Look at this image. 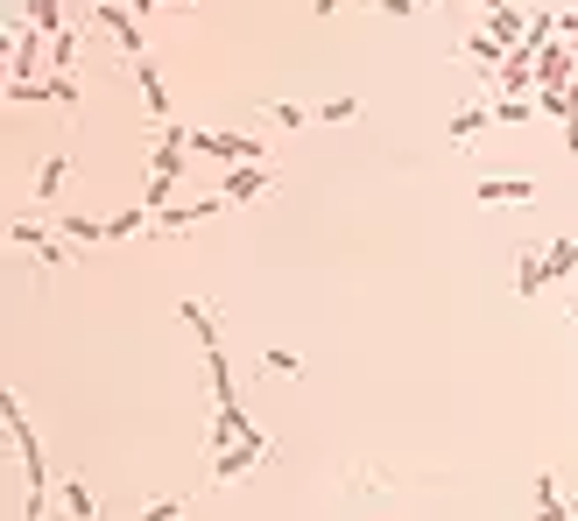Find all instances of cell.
Returning <instances> with one entry per match:
<instances>
[{
  "mask_svg": "<svg viewBox=\"0 0 578 521\" xmlns=\"http://www.w3.org/2000/svg\"><path fill=\"white\" fill-rule=\"evenodd\" d=\"M261 367H269V374H283V381H296V374H304L290 346H269V352H261Z\"/></svg>",
  "mask_w": 578,
  "mask_h": 521,
  "instance_id": "24",
  "label": "cell"
},
{
  "mask_svg": "<svg viewBox=\"0 0 578 521\" xmlns=\"http://www.w3.org/2000/svg\"><path fill=\"white\" fill-rule=\"evenodd\" d=\"M184 514V494H170V500H148L142 514H127V521H176Z\"/></svg>",
  "mask_w": 578,
  "mask_h": 521,
  "instance_id": "26",
  "label": "cell"
},
{
  "mask_svg": "<svg viewBox=\"0 0 578 521\" xmlns=\"http://www.w3.org/2000/svg\"><path fill=\"white\" fill-rule=\"evenodd\" d=\"M135 92H142V107H148V121H170V85H162V64L156 57H135Z\"/></svg>",
  "mask_w": 578,
  "mask_h": 521,
  "instance_id": "6",
  "label": "cell"
},
{
  "mask_svg": "<svg viewBox=\"0 0 578 521\" xmlns=\"http://www.w3.org/2000/svg\"><path fill=\"white\" fill-rule=\"evenodd\" d=\"M339 8H346V0H318V14H339Z\"/></svg>",
  "mask_w": 578,
  "mask_h": 521,
  "instance_id": "30",
  "label": "cell"
},
{
  "mask_svg": "<svg viewBox=\"0 0 578 521\" xmlns=\"http://www.w3.org/2000/svg\"><path fill=\"white\" fill-rule=\"evenodd\" d=\"M57 233H64L71 247H113L107 226H99V219H85V212H57Z\"/></svg>",
  "mask_w": 578,
  "mask_h": 521,
  "instance_id": "16",
  "label": "cell"
},
{
  "mask_svg": "<svg viewBox=\"0 0 578 521\" xmlns=\"http://www.w3.org/2000/svg\"><path fill=\"white\" fill-rule=\"evenodd\" d=\"M42 92H50V107L64 113V121H78V78H71V71H50V78H42Z\"/></svg>",
  "mask_w": 578,
  "mask_h": 521,
  "instance_id": "17",
  "label": "cell"
},
{
  "mask_svg": "<svg viewBox=\"0 0 578 521\" xmlns=\"http://www.w3.org/2000/svg\"><path fill=\"white\" fill-rule=\"evenodd\" d=\"M170 198H176V176H148V212H170Z\"/></svg>",
  "mask_w": 578,
  "mask_h": 521,
  "instance_id": "25",
  "label": "cell"
},
{
  "mask_svg": "<svg viewBox=\"0 0 578 521\" xmlns=\"http://www.w3.org/2000/svg\"><path fill=\"white\" fill-rule=\"evenodd\" d=\"M64 184H71V141H57L50 156H42V170H36V204H57Z\"/></svg>",
  "mask_w": 578,
  "mask_h": 521,
  "instance_id": "11",
  "label": "cell"
},
{
  "mask_svg": "<svg viewBox=\"0 0 578 521\" xmlns=\"http://www.w3.org/2000/svg\"><path fill=\"white\" fill-rule=\"evenodd\" d=\"M423 8H438V0H423Z\"/></svg>",
  "mask_w": 578,
  "mask_h": 521,
  "instance_id": "32",
  "label": "cell"
},
{
  "mask_svg": "<svg viewBox=\"0 0 578 521\" xmlns=\"http://www.w3.org/2000/svg\"><path fill=\"white\" fill-rule=\"evenodd\" d=\"M219 212H233V204L212 190V198H190V204H170V212H156V226H162V233H190V226H205V219H219Z\"/></svg>",
  "mask_w": 578,
  "mask_h": 521,
  "instance_id": "7",
  "label": "cell"
},
{
  "mask_svg": "<svg viewBox=\"0 0 578 521\" xmlns=\"http://www.w3.org/2000/svg\"><path fill=\"white\" fill-rule=\"evenodd\" d=\"M261 458H275V437H269V430H247L233 451H219V458H212V486H233L247 466H261Z\"/></svg>",
  "mask_w": 578,
  "mask_h": 521,
  "instance_id": "2",
  "label": "cell"
},
{
  "mask_svg": "<svg viewBox=\"0 0 578 521\" xmlns=\"http://www.w3.org/2000/svg\"><path fill=\"white\" fill-rule=\"evenodd\" d=\"M28 14H36L42 36H57V28H64V8H57V0H28Z\"/></svg>",
  "mask_w": 578,
  "mask_h": 521,
  "instance_id": "27",
  "label": "cell"
},
{
  "mask_svg": "<svg viewBox=\"0 0 578 521\" xmlns=\"http://www.w3.org/2000/svg\"><path fill=\"white\" fill-rule=\"evenodd\" d=\"M57 486H64V508L78 514V521H99V494L85 480H57Z\"/></svg>",
  "mask_w": 578,
  "mask_h": 521,
  "instance_id": "18",
  "label": "cell"
},
{
  "mask_svg": "<svg viewBox=\"0 0 578 521\" xmlns=\"http://www.w3.org/2000/svg\"><path fill=\"white\" fill-rule=\"evenodd\" d=\"M275 190V170L269 162H247V170H226V184H219V198L241 212V204H255V198H269Z\"/></svg>",
  "mask_w": 578,
  "mask_h": 521,
  "instance_id": "3",
  "label": "cell"
},
{
  "mask_svg": "<svg viewBox=\"0 0 578 521\" xmlns=\"http://www.w3.org/2000/svg\"><path fill=\"white\" fill-rule=\"evenodd\" d=\"M543 282H551V261H543V247H522V255H515V296H522V303H537Z\"/></svg>",
  "mask_w": 578,
  "mask_h": 521,
  "instance_id": "13",
  "label": "cell"
},
{
  "mask_svg": "<svg viewBox=\"0 0 578 521\" xmlns=\"http://www.w3.org/2000/svg\"><path fill=\"white\" fill-rule=\"evenodd\" d=\"M367 8H381V14H395V22H409V14H417L423 0H367Z\"/></svg>",
  "mask_w": 578,
  "mask_h": 521,
  "instance_id": "28",
  "label": "cell"
},
{
  "mask_svg": "<svg viewBox=\"0 0 578 521\" xmlns=\"http://www.w3.org/2000/svg\"><path fill=\"white\" fill-rule=\"evenodd\" d=\"M543 261H551V282L571 275V268H578V240H571V233H565V240H551V247H543Z\"/></svg>",
  "mask_w": 578,
  "mask_h": 521,
  "instance_id": "21",
  "label": "cell"
},
{
  "mask_svg": "<svg viewBox=\"0 0 578 521\" xmlns=\"http://www.w3.org/2000/svg\"><path fill=\"white\" fill-rule=\"evenodd\" d=\"M571 324H578V310H571Z\"/></svg>",
  "mask_w": 578,
  "mask_h": 521,
  "instance_id": "33",
  "label": "cell"
},
{
  "mask_svg": "<svg viewBox=\"0 0 578 521\" xmlns=\"http://www.w3.org/2000/svg\"><path fill=\"white\" fill-rule=\"evenodd\" d=\"M170 8H190V0H170Z\"/></svg>",
  "mask_w": 578,
  "mask_h": 521,
  "instance_id": "31",
  "label": "cell"
},
{
  "mask_svg": "<svg viewBox=\"0 0 578 521\" xmlns=\"http://www.w3.org/2000/svg\"><path fill=\"white\" fill-rule=\"evenodd\" d=\"M537 521H578V514H565V508H537Z\"/></svg>",
  "mask_w": 578,
  "mask_h": 521,
  "instance_id": "29",
  "label": "cell"
},
{
  "mask_svg": "<svg viewBox=\"0 0 578 521\" xmlns=\"http://www.w3.org/2000/svg\"><path fill=\"white\" fill-rule=\"evenodd\" d=\"M353 113H360V99H353V92H339V99H324V107H318V121H332V127H346V121H353Z\"/></svg>",
  "mask_w": 578,
  "mask_h": 521,
  "instance_id": "23",
  "label": "cell"
},
{
  "mask_svg": "<svg viewBox=\"0 0 578 521\" xmlns=\"http://www.w3.org/2000/svg\"><path fill=\"white\" fill-rule=\"evenodd\" d=\"M176 318L198 332V346H219V310L205 303V296H184V303H176Z\"/></svg>",
  "mask_w": 578,
  "mask_h": 521,
  "instance_id": "15",
  "label": "cell"
},
{
  "mask_svg": "<svg viewBox=\"0 0 578 521\" xmlns=\"http://www.w3.org/2000/svg\"><path fill=\"white\" fill-rule=\"evenodd\" d=\"M537 42H515L508 64H501V92H537Z\"/></svg>",
  "mask_w": 578,
  "mask_h": 521,
  "instance_id": "10",
  "label": "cell"
},
{
  "mask_svg": "<svg viewBox=\"0 0 578 521\" xmlns=\"http://www.w3.org/2000/svg\"><path fill=\"white\" fill-rule=\"evenodd\" d=\"M255 121H269L275 134H296V127H310V121H318V113H310V107H290V99H261V107H255Z\"/></svg>",
  "mask_w": 578,
  "mask_h": 521,
  "instance_id": "14",
  "label": "cell"
},
{
  "mask_svg": "<svg viewBox=\"0 0 578 521\" xmlns=\"http://www.w3.org/2000/svg\"><path fill=\"white\" fill-rule=\"evenodd\" d=\"M71 64H78V28H57V36H50V71H71Z\"/></svg>",
  "mask_w": 578,
  "mask_h": 521,
  "instance_id": "19",
  "label": "cell"
},
{
  "mask_svg": "<svg viewBox=\"0 0 578 521\" xmlns=\"http://www.w3.org/2000/svg\"><path fill=\"white\" fill-rule=\"evenodd\" d=\"M14 57H8V85H36V50H42V28L36 22H8Z\"/></svg>",
  "mask_w": 578,
  "mask_h": 521,
  "instance_id": "4",
  "label": "cell"
},
{
  "mask_svg": "<svg viewBox=\"0 0 578 521\" xmlns=\"http://www.w3.org/2000/svg\"><path fill=\"white\" fill-rule=\"evenodd\" d=\"M8 240H14V247H28L42 275H64V268H71V247H64V240H50V233H42V219H14Z\"/></svg>",
  "mask_w": 578,
  "mask_h": 521,
  "instance_id": "1",
  "label": "cell"
},
{
  "mask_svg": "<svg viewBox=\"0 0 578 521\" xmlns=\"http://www.w3.org/2000/svg\"><path fill=\"white\" fill-rule=\"evenodd\" d=\"M148 219H156V212H148V204H127L121 219H107V240H135V233L148 226Z\"/></svg>",
  "mask_w": 578,
  "mask_h": 521,
  "instance_id": "20",
  "label": "cell"
},
{
  "mask_svg": "<svg viewBox=\"0 0 578 521\" xmlns=\"http://www.w3.org/2000/svg\"><path fill=\"white\" fill-rule=\"evenodd\" d=\"M529 198H537L529 176H480L472 184V204H529Z\"/></svg>",
  "mask_w": 578,
  "mask_h": 521,
  "instance_id": "8",
  "label": "cell"
},
{
  "mask_svg": "<svg viewBox=\"0 0 578 521\" xmlns=\"http://www.w3.org/2000/svg\"><path fill=\"white\" fill-rule=\"evenodd\" d=\"M529 113H537V99H494V121L501 127H522Z\"/></svg>",
  "mask_w": 578,
  "mask_h": 521,
  "instance_id": "22",
  "label": "cell"
},
{
  "mask_svg": "<svg viewBox=\"0 0 578 521\" xmlns=\"http://www.w3.org/2000/svg\"><path fill=\"white\" fill-rule=\"evenodd\" d=\"M487 121H494V92H472V99H458V113H452V127H444V134H452V148H472Z\"/></svg>",
  "mask_w": 578,
  "mask_h": 521,
  "instance_id": "5",
  "label": "cell"
},
{
  "mask_svg": "<svg viewBox=\"0 0 578 521\" xmlns=\"http://www.w3.org/2000/svg\"><path fill=\"white\" fill-rule=\"evenodd\" d=\"M458 57H466V64H480V71H501V64H508V42L487 36V28H466V36H458Z\"/></svg>",
  "mask_w": 578,
  "mask_h": 521,
  "instance_id": "12",
  "label": "cell"
},
{
  "mask_svg": "<svg viewBox=\"0 0 578 521\" xmlns=\"http://www.w3.org/2000/svg\"><path fill=\"white\" fill-rule=\"evenodd\" d=\"M571 64H578L571 42H551V50L537 57V92H565V85H578V78H571Z\"/></svg>",
  "mask_w": 578,
  "mask_h": 521,
  "instance_id": "9",
  "label": "cell"
}]
</instances>
